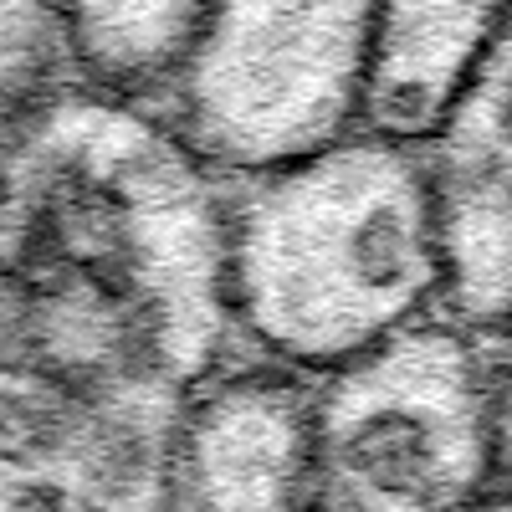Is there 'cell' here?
<instances>
[{
  "label": "cell",
  "mask_w": 512,
  "mask_h": 512,
  "mask_svg": "<svg viewBox=\"0 0 512 512\" xmlns=\"http://www.w3.org/2000/svg\"><path fill=\"white\" fill-rule=\"evenodd\" d=\"M308 384L272 369H236L205 400L185 466L180 512H323L303 461Z\"/></svg>",
  "instance_id": "cell-6"
},
{
  "label": "cell",
  "mask_w": 512,
  "mask_h": 512,
  "mask_svg": "<svg viewBox=\"0 0 512 512\" xmlns=\"http://www.w3.org/2000/svg\"><path fill=\"white\" fill-rule=\"evenodd\" d=\"M497 344L431 318L308 384L303 461L323 512H482L497 502Z\"/></svg>",
  "instance_id": "cell-3"
},
{
  "label": "cell",
  "mask_w": 512,
  "mask_h": 512,
  "mask_svg": "<svg viewBox=\"0 0 512 512\" xmlns=\"http://www.w3.org/2000/svg\"><path fill=\"white\" fill-rule=\"evenodd\" d=\"M246 364L226 180L149 98L62 77L0 154V512H180Z\"/></svg>",
  "instance_id": "cell-1"
},
{
  "label": "cell",
  "mask_w": 512,
  "mask_h": 512,
  "mask_svg": "<svg viewBox=\"0 0 512 512\" xmlns=\"http://www.w3.org/2000/svg\"><path fill=\"white\" fill-rule=\"evenodd\" d=\"M441 195L451 297L446 318L492 344L512 338V11L466 82L461 103L425 144Z\"/></svg>",
  "instance_id": "cell-5"
},
{
  "label": "cell",
  "mask_w": 512,
  "mask_h": 512,
  "mask_svg": "<svg viewBox=\"0 0 512 512\" xmlns=\"http://www.w3.org/2000/svg\"><path fill=\"white\" fill-rule=\"evenodd\" d=\"M512 11V0H379L364 128L431 144Z\"/></svg>",
  "instance_id": "cell-7"
},
{
  "label": "cell",
  "mask_w": 512,
  "mask_h": 512,
  "mask_svg": "<svg viewBox=\"0 0 512 512\" xmlns=\"http://www.w3.org/2000/svg\"><path fill=\"white\" fill-rule=\"evenodd\" d=\"M226 287L246 359L297 384L441 318L451 251L431 154L364 128L226 185Z\"/></svg>",
  "instance_id": "cell-2"
},
{
  "label": "cell",
  "mask_w": 512,
  "mask_h": 512,
  "mask_svg": "<svg viewBox=\"0 0 512 512\" xmlns=\"http://www.w3.org/2000/svg\"><path fill=\"white\" fill-rule=\"evenodd\" d=\"M205 0H57L77 72L98 88L154 98L175 72Z\"/></svg>",
  "instance_id": "cell-8"
},
{
  "label": "cell",
  "mask_w": 512,
  "mask_h": 512,
  "mask_svg": "<svg viewBox=\"0 0 512 512\" xmlns=\"http://www.w3.org/2000/svg\"><path fill=\"white\" fill-rule=\"evenodd\" d=\"M379 0H205L149 98L216 180H262L364 134Z\"/></svg>",
  "instance_id": "cell-4"
},
{
  "label": "cell",
  "mask_w": 512,
  "mask_h": 512,
  "mask_svg": "<svg viewBox=\"0 0 512 512\" xmlns=\"http://www.w3.org/2000/svg\"><path fill=\"white\" fill-rule=\"evenodd\" d=\"M482 512H512V497H497L492 507H482Z\"/></svg>",
  "instance_id": "cell-11"
},
{
  "label": "cell",
  "mask_w": 512,
  "mask_h": 512,
  "mask_svg": "<svg viewBox=\"0 0 512 512\" xmlns=\"http://www.w3.org/2000/svg\"><path fill=\"white\" fill-rule=\"evenodd\" d=\"M72 72L77 62L57 0H0V154L16 139L26 113Z\"/></svg>",
  "instance_id": "cell-9"
},
{
  "label": "cell",
  "mask_w": 512,
  "mask_h": 512,
  "mask_svg": "<svg viewBox=\"0 0 512 512\" xmlns=\"http://www.w3.org/2000/svg\"><path fill=\"white\" fill-rule=\"evenodd\" d=\"M497 497H512V338L497 344Z\"/></svg>",
  "instance_id": "cell-10"
}]
</instances>
